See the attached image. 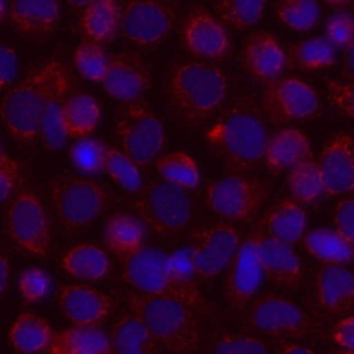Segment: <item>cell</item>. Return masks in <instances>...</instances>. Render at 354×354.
I'll return each mask as SVG.
<instances>
[{"instance_id": "cell-40", "label": "cell", "mask_w": 354, "mask_h": 354, "mask_svg": "<svg viewBox=\"0 0 354 354\" xmlns=\"http://www.w3.org/2000/svg\"><path fill=\"white\" fill-rule=\"evenodd\" d=\"M106 151L108 147L101 140L95 137H83L72 144L69 156L79 171L84 174H95L104 170Z\"/></svg>"}, {"instance_id": "cell-28", "label": "cell", "mask_w": 354, "mask_h": 354, "mask_svg": "<svg viewBox=\"0 0 354 354\" xmlns=\"http://www.w3.org/2000/svg\"><path fill=\"white\" fill-rule=\"evenodd\" d=\"M8 336L15 351L22 354H36L48 350L54 339L48 322L30 311L17 317Z\"/></svg>"}, {"instance_id": "cell-56", "label": "cell", "mask_w": 354, "mask_h": 354, "mask_svg": "<svg viewBox=\"0 0 354 354\" xmlns=\"http://www.w3.org/2000/svg\"><path fill=\"white\" fill-rule=\"evenodd\" d=\"M326 4H329L332 7H344V6L350 4V1H326Z\"/></svg>"}, {"instance_id": "cell-39", "label": "cell", "mask_w": 354, "mask_h": 354, "mask_svg": "<svg viewBox=\"0 0 354 354\" xmlns=\"http://www.w3.org/2000/svg\"><path fill=\"white\" fill-rule=\"evenodd\" d=\"M264 6L266 1L221 0L214 3V10L224 24L243 30L253 26L261 18Z\"/></svg>"}, {"instance_id": "cell-50", "label": "cell", "mask_w": 354, "mask_h": 354, "mask_svg": "<svg viewBox=\"0 0 354 354\" xmlns=\"http://www.w3.org/2000/svg\"><path fill=\"white\" fill-rule=\"evenodd\" d=\"M170 259H171V264H173L177 275L183 281H185L191 285H196L194 281L195 271H194V264H192V248L188 246V248L180 249V250L174 252L170 256Z\"/></svg>"}, {"instance_id": "cell-14", "label": "cell", "mask_w": 354, "mask_h": 354, "mask_svg": "<svg viewBox=\"0 0 354 354\" xmlns=\"http://www.w3.org/2000/svg\"><path fill=\"white\" fill-rule=\"evenodd\" d=\"M8 230L21 248L33 256H44L50 245L48 218L40 199L30 191L15 196L8 207Z\"/></svg>"}, {"instance_id": "cell-36", "label": "cell", "mask_w": 354, "mask_h": 354, "mask_svg": "<svg viewBox=\"0 0 354 354\" xmlns=\"http://www.w3.org/2000/svg\"><path fill=\"white\" fill-rule=\"evenodd\" d=\"M289 191L297 203H313L324 195L322 180L317 160L307 159L295 166L288 176Z\"/></svg>"}, {"instance_id": "cell-17", "label": "cell", "mask_w": 354, "mask_h": 354, "mask_svg": "<svg viewBox=\"0 0 354 354\" xmlns=\"http://www.w3.org/2000/svg\"><path fill=\"white\" fill-rule=\"evenodd\" d=\"M324 195L354 192V138L339 133L329 140L317 159Z\"/></svg>"}, {"instance_id": "cell-4", "label": "cell", "mask_w": 354, "mask_h": 354, "mask_svg": "<svg viewBox=\"0 0 354 354\" xmlns=\"http://www.w3.org/2000/svg\"><path fill=\"white\" fill-rule=\"evenodd\" d=\"M130 313L142 321L151 335L174 354H191L201 344V326L196 313L184 303L142 293L126 296Z\"/></svg>"}, {"instance_id": "cell-53", "label": "cell", "mask_w": 354, "mask_h": 354, "mask_svg": "<svg viewBox=\"0 0 354 354\" xmlns=\"http://www.w3.org/2000/svg\"><path fill=\"white\" fill-rule=\"evenodd\" d=\"M277 354H317V353H314L308 347H304V346H300V344H296V343L283 342V343L279 344V348H278Z\"/></svg>"}, {"instance_id": "cell-29", "label": "cell", "mask_w": 354, "mask_h": 354, "mask_svg": "<svg viewBox=\"0 0 354 354\" xmlns=\"http://www.w3.org/2000/svg\"><path fill=\"white\" fill-rule=\"evenodd\" d=\"M98 101L84 93H75L65 98L62 105V124L68 137L83 138L94 131L100 122Z\"/></svg>"}, {"instance_id": "cell-10", "label": "cell", "mask_w": 354, "mask_h": 354, "mask_svg": "<svg viewBox=\"0 0 354 354\" xmlns=\"http://www.w3.org/2000/svg\"><path fill=\"white\" fill-rule=\"evenodd\" d=\"M268 184L257 177L230 176L213 181L206 188V203L230 221H250L268 196Z\"/></svg>"}, {"instance_id": "cell-9", "label": "cell", "mask_w": 354, "mask_h": 354, "mask_svg": "<svg viewBox=\"0 0 354 354\" xmlns=\"http://www.w3.org/2000/svg\"><path fill=\"white\" fill-rule=\"evenodd\" d=\"M57 214L66 230L84 227L106 207L104 188L90 178L58 176L48 183Z\"/></svg>"}, {"instance_id": "cell-48", "label": "cell", "mask_w": 354, "mask_h": 354, "mask_svg": "<svg viewBox=\"0 0 354 354\" xmlns=\"http://www.w3.org/2000/svg\"><path fill=\"white\" fill-rule=\"evenodd\" d=\"M19 173L18 163L0 151V203L8 198L15 187Z\"/></svg>"}, {"instance_id": "cell-12", "label": "cell", "mask_w": 354, "mask_h": 354, "mask_svg": "<svg viewBox=\"0 0 354 354\" xmlns=\"http://www.w3.org/2000/svg\"><path fill=\"white\" fill-rule=\"evenodd\" d=\"M176 21L174 8L163 1L134 0L122 11L120 29L123 36L141 48L160 44L171 32Z\"/></svg>"}, {"instance_id": "cell-51", "label": "cell", "mask_w": 354, "mask_h": 354, "mask_svg": "<svg viewBox=\"0 0 354 354\" xmlns=\"http://www.w3.org/2000/svg\"><path fill=\"white\" fill-rule=\"evenodd\" d=\"M330 339L342 348L354 350V315L337 321L330 330Z\"/></svg>"}, {"instance_id": "cell-3", "label": "cell", "mask_w": 354, "mask_h": 354, "mask_svg": "<svg viewBox=\"0 0 354 354\" xmlns=\"http://www.w3.org/2000/svg\"><path fill=\"white\" fill-rule=\"evenodd\" d=\"M66 68L51 59L10 88L0 102V118L10 136L21 144H32L40 134L44 108Z\"/></svg>"}, {"instance_id": "cell-2", "label": "cell", "mask_w": 354, "mask_h": 354, "mask_svg": "<svg viewBox=\"0 0 354 354\" xmlns=\"http://www.w3.org/2000/svg\"><path fill=\"white\" fill-rule=\"evenodd\" d=\"M166 88L174 112L185 123L199 126L223 104L228 91V79L216 65L184 61L170 71Z\"/></svg>"}, {"instance_id": "cell-55", "label": "cell", "mask_w": 354, "mask_h": 354, "mask_svg": "<svg viewBox=\"0 0 354 354\" xmlns=\"http://www.w3.org/2000/svg\"><path fill=\"white\" fill-rule=\"evenodd\" d=\"M48 354H82V353H77V351H73V350H69V348H65V347H61V346H57V344H53L50 346V348L47 350Z\"/></svg>"}, {"instance_id": "cell-1", "label": "cell", "mask_w": 354, "mask_h": 354, "mask_svg": "<svg viewBox=\"0 0 354 354\" xmlns=\"http://www.w3.org/2000/svg\"><path fill=\"white\" fill-rule=\"evenodd\" d=\"M206 140L234 176H243L264 159L268 133L261 105L249 94L236 95L209 127Z\"/></svg>"}, {"instance_id": "cell-35", "label": "cell", "mask_w": 354, "mask_h": 354, "mask_svg": "<svg viewBox=\"0 0 354 354\" xmlns=\"http://www.w3.org/2000/svg\"><path fill=\"white\" fill-rule=\"evenodd\" d=\"M53 344L82 354H115L111 339L98 326H72L54 335Z\"/></svg>"}, {"instance_id": "cell-15", "label": "cell", "mask_w": 354, "mask_h": 354, "mask_svg": "<svg viewBox=\"0 0 354 354\" xmlns=\"http://www.w3.org/2000/svg\"><path fill=\"white\" fill-rule=\"evenodd\" d=\"M264 234L261 221L241 242L234 259L230 263L225 279V296L230 306L235 310H243L254 296L263 270L257 257V243Z\"/></svg>"}, {"instance_id": "cell-43", "label": "cell", "mask_w": 354, "mask_h": 354, "mask_svg": "<svg viewBox=\"0 0 354 354\" xmlns=\"http://www.w3.org/2000/svg\"><path fill=\"white\" fill-rule=\"evenodd\" d=\"M206 354H268V344L252 335L223 333L210 343Z\"/></svg>"}, {"instance_id": "cell-31", "label": "cell", "mask_w": 354, "mask_h": 354, "mask_svg": "<svg viewBox=\"0 0 354 354\" xmlns=\"http://www.w3.org/2000/svg\"><path fill=\"white\" fill-rule=\"evenodd\" d=\"M335 47L326 37H310L292 43L286 48V68L318 71L335 64Z\"/></svg>"}, {"instance_id": "cell-20", "label": "cell", "mask_w": 354, "mask_h": 354, "mask_svg": "<svg viewBox=\"0 0 354 354\" xmlns=\"http://www.w3.org/2000/svg\"><path fill=\"white\" fill-rule=\"evenodd\" d=\"M58 303L75 326H100L115 307L108 295L84 285L59 288Z\"/></svg>"}, {"instance_id": "cell-57", "label": "cell", "mask_w": 354, "mask_h": 354, "mask_svg": "<svg viewBox=\"0 0 354 354\" xmlns=\"http://www.w3.org/2000/svg\"><path fill=\"white\" fill-rule=\"evenodd\" d=\"M6 10H7V4H6V1L0 0V22H1V19L4 18V15H6Z\"/></svg>"}, {"instance_id": "cell-42", "label": "cell", "mask_w": 354, "mask_h": 354, "mask_svg": "<svg viewBox=\"0 0 354 354\" xmlns=\"http://www.w3.org/2000/svg\"><path fill=\"white\" fill-rule=\"evenodd\" d=\"M104 170L116 184L127 191H137L141 187L138 167L123 151L108 147Z\"/></svg>"}, {"instance_id": "cell-37", "label": "cell", "mask_w": 354, "mask_h": 354, "mask_svg": "<svg viewBox=\"0 0 354 354\" xmlns=\"http://www.w3.org/2000/svg\"><path fill=\"white\" fill-rule=\"evenodd\" d=\"M156 170L165 181L183 189L195 188L199 184L198 166L194 159L183 151L170 152L159 158Z\"/></svg>"}, {"instance_id": "cell-5", "label": "cell", "mask_w": 354, "mask_h": 354, "mask_svg": "<svg viewBox=\"0 0 354 354\" xmlns=\"http://www.w3.org/2000/svg\"><path fill=\"white\" fill-rule=\"evenodd\" d=\"M123 279L142 295L178 300L195 313L212 315L210 304L202 297L196 285L183 281L171 264L170 256L158 249L142 246L123 256Z\"/></svg>"}, {"instance_id": "cell-26", "label": "cell", "mask_w": 354, "mask_h": 354, "mask_svg": "<svg viewBox=\"0 0 354 354\" xmlns=\"http://www.w3.org/2000/svg\"><path fill=\"white\" fill-rule=\"evenodd\" d=\"M122 22L120 6L113 0L90 1L80 15V30L88 41L109 43L118 33Z\"/></svg>"}, {"instance_id": "cell-11", "label": "cell", "mask_w": 354, "mask_h": 354, "mask_svg": "<svg viewBox=\"0 0 354 354\" xmlns=\"http://www.w3.org/2000/svg\"><path fill=\"white\" fill-rule=\"evenodd\" d=\"M260 105L266 119L275 124L311 119L319 112L315 90L293 75H281L266 83Z\"/></svg>"}, {"instance_id": "cell-33", "label": "cell", "mask_w": 354, "mask_h": 354, "mask_svg": "<svg viewBox=\"0 0 354 354\" xmlns=\"http://www.w3.org/2000/svg\"><path fill=\"white\" fill-rule=\"evenodd\" d=\"M301 243L310 254L325 264L344 266L354 260V250L342 235L333 230H310L303 235Z\"/></svg>"}, {"instance_id": "cell-16", "label": "cell", "mask_w": 354, "mask_h": 354, "mask_svg": "<svg viewBox=\"0 0 354 354\" xmlns=\"http://www.w3.org/2000/svg\"><path fill=\"white\" fill-rule=\"evenodd\" d=\"M181 41L188 53L205 59H224L231 37L224 25L202 6H194L181 25Z\"/></svg>"}, {"instance_id": "cell-25", "label": "cell", "mask_w": 354, "mask_h": 354, "mask_svg": "<svg viewBox=\"0 0 354 354\" xmlns=\"http://www.w3.org/2000/svg\"><path fill=\"white\" fill-rule=\"evenodd\" d=\"M261 225L267 236L292 246L306 234V212L297 202L285 198L267 212Z\"/></svg>"}, {"instance_id": "cell-22", "label": "cell", "mask_w": 354, "mask_h": 354, "mask_svg": "<svg viewBox=\"0 0 354 354\" xmlns=\"http://www.w3.org/2000/svg\"><path fill=\"white\" fill-rule=\"evenodd\" d=\"M257 257L263 274L279 286L296 288L301 283L304 268L292 246L261 235L257 243Z\"/></svg>"}, {"instance_id": "cell-6", "label": "cell", "mask_w": 354, "mask_h": 354, "mask_svg": "<svg viewBox=\"0 0 354 354\" xmlns=\"http://www.w3.org/2000/svg\"><path fill=\"white\" fill-rule=\"evenodd\" d=\"M245 324L257 332L299 340H314L324 336L322 325L292 300L264 293L245 308Z\"/></svg>"}, {"instance_id": "cell-27", "label": "cell", "mask_w": 354, "mask_h": 354, "mask_svg": "<svg viewBox=\"0 0 354 354\" xmlns=\"http://www.w3.org/2000/svg\"><path fill=\"white\" fill-rule=\"evenodd\" d=\"M111 343L115 354H159L156 339L133 313H124L116 319Z\"/></svg>"}, {"instance_id": "cell-8", "label": "cell", "mask_w": 354, "mask_h": 354, "mask_svg": "<svg viewBox=\"0 0 354 354\" xmlns=\"http://www.w3.org/2000/svg\"><path fill=\"white\" fill-rule=\"evenodd\" d=\"M116 133L123 152L140 167H147L165 144V130L152 108L134 101L119 108Z\"/></svg>"}, {"instance_id": "cell-19", "label": "cell", "mask_w": 354, "mask_h": 354, "mask_svg": "<svg viewBox=\"0 0 354 354\" xmlns=\"http://www.w3.org/2000/svg\"><path fill=\"white\" fill-rule=\"evenodd\" d=\"M241 64L253 79L266 84L286 68V50L271 32L256 30L245 40Z\"/></svg>"}, {"instance_id": "cell-49", "label": "cell", "mask_w": 354, "mask_h": 354, "mask_svg": "<svg viewBox=\"0 0 354 354\" xmlns=\"http://www.w3.org/2000/svg\"><path fill=\"white\" fill-rule=\"evenodd\" d=\"M18 71V59L15 51L0 43V91L4 90L15 77Z\"/></svg>"}, {"instance_id": "cell-52", "label": "cell", "mask_w": 354, "mask_h": 354, "mask_svg": "<svg viewBox=\"0 0 354 354\" xmlns=\"http://www.w3.org/2000/svg\"><path fill=\"white\" fill-rule=\"evenodd\" d=\"M342 75L348 79L354 80V40L346 48L343 55V65H342Z\"/></svg>"}, {"instance_id": "cell-44", "label": "cell", "mask_w": 354, "mask_h": 354, "mask_svg": "<svg viewBox=\"0 0 354 354\" xmlns=\"http://www.w3.org/2000/svg\"><path fill=\"white\" fill-rule=\"evenodd\" d=\"M326 40L333 47H348L354 40V14L340 10L330 14L325 22Z\"/></svg>"}, {"instance_id": "cell-54", "label": "cell", "mask_w": 354, "mask_h": 354, "mask_svg": "<svg viewBox=\"0 0 354 354\" xmlns=\"http://www.w3.org/2000/svg\"><path fill=\"white\" fill-rule=\"evenodd\" d=\"M8 274H10V264L6 256L0 253V296L7 288V281H8Z\"/></svg>"}, {"instance_id": "cell-38", "label": "cell", "mask_w": 354, "mask_h": 354, "mask_svg": "<svg viewBox=\"0 0 354 354\" xmlns=\"http://www.w3.org/2000/svg\"><path fill=\"white\" fill-rule=\"evenodd\" d=\"M278 19L295 30H310L319 19V4L314 0H283L275 4Z\"/></svg>"}, {"instance_id": "cell-7", "label": "cell", "mask_w": 354, "mask_h": 354, "mask_svg": "<svg viewBox=\"0 0 354 354\" xmlns=\"http://www.w3.org/2000/svg\"><path fill=\"white\" fill-rule=\"evenodd\" d=\"M134 207L141 220L162 236L177 235L192 217L185 189L167 181H153L142 188Z\"/></svg>"}, {"instance_id": "cell-18", "label": "cell", "mask_w": 354, "mask_h": 354, "mask_svg": "<svg viewBox=\"0 0 354 354\" xmlns=\"http://www.w3.org/2000/svg\"><path fill=\"white\" fill-rule=\"evenodd\" d=\"M149 86V71L138 54L126 51L109 59L102 87L113 98L126 104L138 101Z\"/></svg>"}, {"instance_id": "cell-13", "label": "cell", "mask_w": 354, "mask_h": 354, "mask_svg": "<svg viewBox=\"0 0 354 354\" xmlns=\"http://www.w3.org/2000/svg\"><path fill=\"white\" fill-rule=\"evenodd\" d=\"M191 239L194 271L201 279H210L225 268L241 245L238 230L227 223L196 228Z\"/></svg>"}, {"instance_id": "cell-46", "label": "cell", "mask_w": 354, "mask_h": 354, "mask_svg": "<svg viewBox=\"0 0 354 354\" xmlns=\"http://www.w3.org/2000/svg\"><path fill=\"white\" fill-rule=\"evenodd\" d=\"M325 83L330 102L354 119V83H342L333 79H325Z\"/></svg>"}, {"instance_id": "cell-45", "label": "cell", "mask_w": 354, "mask_h": 354, "mask_svg": "<svg viewBox=\"0 0 354 354\" xmlns=\"http://www.w3.org/2000/svg\"><path fill=\"white\" fill-rule=\"evenodd\" d=\"M18 285L25 304H33L40 301L48 292L50 277L41 268H26L21 272Z\"/></svg>"}, {"instance_id": "cell-23", "label": "cell", "mask_w": 354, "mask_h": 354, "mask_svg": "<svg viewBox=\"0 0 354 354\" xmlns=\"http://www.w3.org/2000/svg\"><path fill=\"white\" fill-rule=\"evenodd\" d=\"M311 158L310 140L297 129H279L268 137L264 162L267 170L274 176L290 171L295 166Z\"/></svg>"}, {"instance_id": "cell-21", "label": "cell", "mask_w": 354, "mask_h": 354, "mask_svg": "<svg viewBox=\"0 0 354 354\" xmlns=\"http://www.w3.org/2000/svg\"><path fill=\"white\" fill-rule=\"evenodd\" d=\"M315 297L329 315L340 317L354 311V274L344 266L325 264L315 278Z\"/></svg>"}, {"instance_id": "cell-30", "label": "cell", "mask_w": 354, "mask_h": 354, "mask_svg": "<svg viewBox=\"0 0 354 354\" xmlns=\"http://www.w3.org/2000/svg\"><path fill=\"white\" fill-rule=\"evenodd\" d=\"M142 223L127 213L111 216L104 225V242L116 254L127 256L144 246Z\"/></svg>"}, {"instance_id": "cell-24", "label": "cell", "mask_w": 354, "mask_h": 354, "mask_svg": "<svg viewBox=\"0 0 354 354\" xmlns=\"http://www.w3.org/2000/svg\"><path fill=\"white\" fill-rule=\"evenodd\" d=\"M12 24L28 37L44 39L50 36L59 18V4L54 0L12 1L10 6Z\"/></svg>"}, {"instance_id": "cell-32", "label": "cell", "mask_w": 354, "mask_h": 354, "mask_svg": "<svg viewBox=\"0 0 354 354\" xmlns=\"http://www.w3.org/2000/svg\"><path fill=\"white\" fill-rule=\"evenodd\" d=\"M61 268L75 278L98 281L106 275L109 261L104 250L98 246L91 243H80L64 254Z\"/></svg>"}, {"instance_id": "cell-34", "label": "cell", "mask_w": 354, "mask_h": 354, "mask_svg": "<svg viewBox=\"0 0 354 354\" xmlns=\"http://www.w3.org/2000/svg\"><path fill=\"white\" fill-rule=\"evenodd\" d=\"M71 88L69 73H64L59 82L57 83L41 118L40 124V137L47 149L55 151L65 145L66 133L62 124V105L66 98V93Z\"/></svg>"}, {"instance_id": "cell-41", "label": "cell", "mask_w": 354, "mask_h": 354, "mask_svg": "<svg viewBox=\"0 0 354 354\" xmlns=\"http://www.w3.org/2000/svg\"><path fill=\"white\" fill-rule=\"evenodd\" d=\"M109 59L104 47L101 44L84 40L82 41L75 53V66L77 72L91 80V82H101L106 73Z\"/></svg>"}, {"instance_id": "cell-47", "label": "cell", "mask_w": 354, "mask_h": 354, "mask_svg": "<svg viewBox=\"0 0 354 354\" xmlns=\"http://www.w3.org/2000/svg\"><path fill=\"white\" fill-rule=\"evenodd\" d=\"M336 231L354 250V198L340 201L335 212Z\"/></svg>"}, {"instance_id": "cell-58", "label": "cell", "mask_w": 354, "mask_h": 354, "mask_svg": "<svg viewBox=\"0 0 354 354\" xmlns=\"http://www.w3.org/2000/svg\"><path fill=\"white\" fill-rule=\"evenodd\" d=\"M333 354H354V350H346V348H339L335 350Z\"/></svg>"}]
</instances>
